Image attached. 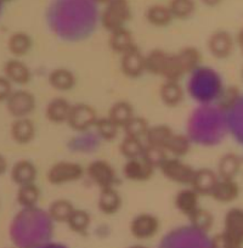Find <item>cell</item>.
I'll list each match as a JSON object with an SVG mask.
<instances>
[{
    "mask_svg": "<svg viewBox=\"0 0 243 248\" xmlns=\"http://www.w3.org/2000/svg\"><path fill=\"white\" fill-rule=\"evenodd\" d=\"M8 168H9L8 159H6V157L4 156L3 154H0V176L4 175V174L8 171Z\"/></svg>",
    "mask_w": 243,
    "mask_h": 248,
    "instance_id": "49",
    "label": "cell"
},
{
    "mask_svg": "<svg viewBox=\"0 0 243 248\" xmlns=\"http://www.w3.org/2000/svg\"><path fill=\"white\" fill-rule=\"evenodd\" d=\"M159 169L168 180L181 184V185L190 186H191L192 179H194L195 171H196V169L181 161L179 157H173V158L168 157Z\"/></svg>",
    "mask_w": 243,
    "mask_h": 248,
    "instance_id": "10",
    "label": "cell"
},
{
    "mask_svg": "<svg viewBox=\"0 0 243 248\" xmlns=\"http://www.w3.org/2000/svg\"><path fill=\"white\" fill-rule=\"evenodd\" d=\"M231 248H243L242 246H233V247H231Z\"/></svg>",
    "mask_w": 243,
    "mask_h": 248,
    "instance_id": "55",
    "label": "cell"
},
{
    "mask_svg": "<svg viewBox=\"0 0 243 248\" xmlns=\"http://www.w3.org/2000/svg\"><path fill=\"white\" fill-rule=\"evenodd\" d=\"M233 246L235 245L228 240V237L224 232L216 233L213 237H211L212 248H231L233 247Z\"/></svg>",
    "mask_w": 243,
    "mask_h": 248,
    "instance_id": "48",
    "label": "cell"
},
{
    "mask_svg": "<svg viewBox=\"0 0 243 248\" xmlns=\"http://www.w3.org/2000/svg\"><path fill=\"white\" fill-rule=\"evenodd\" d=\"M84 175V168L79 163L61 161L52 164L47 171V180L52 185H63L79 180Z\"/></svg>",
    "mask_w": 243,
    "mask_h": 248,
    "instance_id": "8",
    "label": "cell"
},
{
    "mask_svg": "<svg viewBox=\"0 0 243 248\" xmlns=\"http://www.w3.org/2000/svg\"><path fill=\"white\" fill-rule=\"evenodd\" d=\"M142 157H144L153 168H161V166L164 163V161L168 158V151L166 150V147L146 144Z\"/></svg>",
    "mask_w": 243,
    "mask_h": 248,
    "instance_id": "43",
    "label": "cell"
},
{
    "mask_svg": "<svg viewBox=\"0 0 243 248\" xmlns=\"http://www.w3.org/2000/svg\"><path fill=\"white\" fill-rule=\"evenodd\" d=\"M132 17V9L128 0H109L105 4V9L101 13L100 22L109 33L119 28L125 27Z\"/></svg>",
    "mask_w": 243,
    "mask_h": 248,
    "instance_id": "7",
    "label": "cell"
},
{
    "mask_svg": "<svg viewBox=\"0 0 243 248\" xmlns=\"http://www.w3.org/2000/svg\"><path fill=\"white\" fill-rule=\"evenodd\" d=\"M75 209L73 204L68 200L60 199L50 204L47 213L55 223H67Z\"/></svg>",
    "mask_w": 243,
    "mask_h": 248,
    "instance_id": "36",
    "label": "cell"
},
{
    "mask_svg": "<svg viewBox=\"0 0 243 248\" xmlns=\"http://www.w3.org/2000/svg\"><path fill=\"white\" fill-rule=\"evenodd\" d=\"M173 133V129L168 127V125H166V124H158V125L150 127L149 132H147L146 137H145L146 144L166 147L167 142L170 139Z\"/></svg>",
    "mask_w": 243,
    "mask_h": 248,
    "instance_id": "38",
    "label": "cell"
},
{
    "mask_svg": "<svg viewBox=\"0 0 243 248\" xmlns=\"http://www.w3.org/2000/svg\"><path fill=\"white\" fill-rule=\"evenodd\" d=\"M87 174L92 183L96 184L100 189L114 187L117 183V174L113 167L104 159L92 161L88 166Z\"/></svg>",
    "mask_w": 243,
    "mask_h": 248,
    "instance_id": "11",
    "label": "cell"
},
{
    "mask_svg": "<svg viewBox=\"0 0 243 248\" xmlns=\"http://www.w3.org/2000/svg\"><path fill=\"white\" fill-rule=\"evenodd\" d=\"M223 232L235 246H243V209L235 207L226 212Z\"/></svg>",
    "mask_w": 243,
    "mask_h": 248,
    "instance_id": "14",
    "label": "cell"
},
{
    "mask_svg": "<svg viewBox=\"0 0 243 248\" xmlns=\"http://www.w3.org/2000/svg\"><path fill=\"white\" fill-rule=\"evenodd\" d=\"M123 129H124L125 135H128V137H134L142 139V138L146 137L147 132H149L150 129V125L149 122L145 118L134 116L127 124H125V127L123 128Z\"/></svg>",
    "mask_w": 243,
    "mask_h": 248,
    "instance_id": "44",
    "label": "cell"
},
{
    "mask_svg": "<svg viewBox=\"0 0 243 248\" xmlns=\"http://www.w3.org/2000/svg\"><path fill=\"white\" fill-rule=\"evenodd\" d=\"M236 39L228 31H216L209 37L208 50L216 59H226L230 56L235 49Z\"/></svg>",
    "mask_w": 243,
    "mask_h": 248,
    "instance_id": "15",
    "label": "cell"
},
{
    "mask_svg": "<svg viewBox=\"0 0 243 248\" xmlns=\"http://www.w3.org/2000/svg\"><path fill=\"white\" fill-rule=\"evenodd\" d=\"M6 248H21V247H18V246H15V247H6Z\"/></svg>",
    "mask_w": 243,
    "mask_h": 248,
    "instance_id": "56",
    "label": "cell"
},
{
    "mask_svg": "<svg viewBox=\"0 0 243 248\" xmlns=\"http://www.w3.org/2000/svg\"><path fill=\"white\" fill-rule=\"evenodd\" d=\"M240 186L235 179H219L211 196L220 203H230L240 196Z\"/></svg>",
    "mask_w": 243,
    "mask_h": 248,
    "instance_id": "23",
    "label": "cell"
},
{
    "mask_svg": "<svg viewBox=\"0 0 243 248\" xmlns=\"http://www.w3.org/2000/svg\"><path fill=\"white\" fill-rule=\"evenodd\" d=\"M221 1H223V0H202V3H203L206 6H209V8L218 6Z\"/></svg>",
    "mask_w": 243,
    "mask_h": 248,
    "instance_id": "52",
    "label": "cell"
},
{
    "mask_svg": "<svg viewBox=\"0 0 243 248\" xmlns=\"http://www.w3.org/2000/svg\"><path fill=\"white\" fill-rule=\"evenodd\" d=\"M38 248H68V247L66 245H63V243L51 242V241H50V242L45 243V245L40 246V247H38Z\"/></svg>",
    "mask_w": 243,
    "mask_h": 248,
    "instance_id": "50",
    "label": "cell"
},
{
    "mask_svg": "<svg viewBox=\"0 0 243 248\" xmlns=\"http://www.w3.org/2000/svg\"><path fill=\"white\" fill-rule=\"evenodd\" d=\"M66 224L73 232L79 233V235H87L88 231H89L90 224H91V217L87 211L75 209Z\"/></svg>",
    "mask_w": 243,
    "mask_h": 248,
    "instance_id": "37",
    "label": "cell"
},
{
    "mask_svg": "<svg viewBox=\"0 0 243 248\" xmlns=\"http://www.w3.org/2000/svg\"><path fill=\"white\" fill-rule=\"evenodd\" d=\"M97 207L100 212L106 216L116 214L122 207V197L114 187L101 189L97 200Z\"/></svg>",
    "mask_w": 243,
    "mask_h": 248,
    "instance_id": "26",
    "label": "cell"
},
{
    "mask_svg": "<svg viewBox=\"0 0 243 248\" xmlns=\"http://www.w3.org/2000/svg\"><path fill=\"white\" fill-rule=\"evenodd\" d=\"M242 77H243V73H242Z\"/></svg>",
    "mask_w": 243,
    "mask_h": 248,
    "instance_id": "58",
    "label": "cell"
},
{
    "mask_svg": "<svg viewBox=\"0 0 243 248\" xmlns=\"http://www.w3.org/2000/svg\"><path fill=\"white\" fill-rule=\"evenodd\" d=\"M17 220H15L14 232L21 248H38L50 242L54 235V224L47 211L38 207L22 208Z\"/></svg>",
    "mask_w": 243,
    "mask_h": 248,
    "instance_id": "3",
    "label": "cell"
},
{
    "mask_svg": "<svg viewBox=\"0 0 243 248\" xmlns=\"http://www.w3.org/2000/svg\"><path fill=\"white\" fill-rule=\"evenodd\" d=\"M49 84L59 92H68L76 85V76L67 68H56L50 72Z\"/></svg>",
    "mask_w": 243,
    "mask_h": 248,
    "instance_id": "29",
    "label": "cell"
},
{
    "mask_svg": "<svg viewBox=\"0 0 243 248\" xmlns=\"http://www.w3.org/2000/svg\"><path fill=\"white\" fill-rule=\"evenodd\" d=\"M13 92V83L4 75L0 76V102H6Z\"/></svg>",
    "mask_w": 243,
    "mask_h": 248,
    "instance_id": "47",
    "label": "cell"
},
{
    "mask_svg": "<svg viewBox=\"0 0 243 248\" xmlns=\"http://www.w3.org/2000/svg\"><path fill=\"white\" fill-rule=\"evenodd\" d=\"M220 176L218 173L208 168L197 169L192 179L191 187L196 190L201 196H211L214 187L218 184Z\"/></svg>",
    "mask_w": 243,
    "mask_h": 248,
    "instance_id": "20",
    "label": "cell"
},
{
    "mask_svg": "<svg viewBox=\"0 0 243 248\" xmlns=\"http://www.w3.org/2000/svg\"><path fill=\"white\" fill-rule=\"evenodd\" d=\"M11 139L18 145H27L35 137V125L28 117L15 118L10 127Z\"/></svg>",
    "mask_w": 243,
    "mask_h": 248,
    "instance_id": "21",
    "label": "cell"
},
{
    "mask_svg": "<svg viewBox=\"0 0 243 248\" xmlns=\"http://www.w3.org/2000/svg\"><path fill=\"white\" fill-rule=\"evenodd\" d=\"M236 44L240 46L241 51H242L243 54V28L237 33V35H236Z\"/></svg>",
    "mask_w": 243,
    "mask_h": 248,
    "instance_id": "51",
    "label": "cell"
},
{
    "mask_svg": "<svg viewBox=\"0 0 243 248\" xmlns=\"http://www.w3.org/2000/svg\"><path fill=\"white\" fill-rule=\"evenodd\" d=\"M72 105L63 97H55L47 104L45 108V117L47 121L55 124L67 123V119L70 117Z\"/></svg>",
    "mask_w": 243,
    "mask_h": 248,
    "instance_id": "24",
    "label": "cell"
},
{
    "mask_svg": "<svg viewBox=\"0 0 243 248\" xmlns=\"http://www.w3.org/2000/svg\"><path fill=\"white\" fill-rule=\"evenodd\" d=\"M0 1H10V0H0Z\"/></svg>",
    "mask_w": 243,
    "mask_h": 248,
    "instance_id": "57",
    "label": "cell"
},
{
    "mask_svg": "<svg viewBox=\"0 0 243 248\" xmlns=\"http://www.w3.org/2000/svg\"><path fill=\"white\" fill-rule=\"evenodd\" d=\"M108 117L119 128H124L125 124L134 117V109L127 101H118L108 111Z\"/></svg>",
    "mask_w": 243,
    "mask_h": 248,
    "instance_id": "33",
    "label": "cell"
},
{
    "mask_svg": "<svg viewBox=\"0 0 243 248\" xmlns=\"http://www.w3.org/2000/svg\"><path fill=\"white\" fill-rule=\"evenodd\" d=\"M240 99H241V92L238 90V88L235 87V85H231V87L224 88L220 96H219L218 101H216V105L228 113V112L230 111L236 104H237Z\"/></svg>",
    "mask_w": 243,
    "mask_h": 248,
    "instance_id": "45",
    "label": "cell"
},
{
    "mask_svg": "<svg viewBox=\"0 0 243 248\" xmlns=\"http://www.w3.org/2000/svg\"><path fill=\"white\" fill-rule=\"evenodd\" d=\"M40 199V190L35 183L27 184V185L18 186L17 194H16V200L17 203L22 208H33L37 207L38 202Z\"/></svg>",
    "mask_w": 243,
    "mask_h": 248,
    "instance_id": "34",
    "label": "cell"
},
{
    "mask_svg": "<svg viewBox=\"0 0 243 248\" xmlns=\"http://www.w3.org/2000/svg\"><path fill=\"white\" fill-rule=\"evenodd\" d=\"M158 248H212L208 233L194 226H179L163 236Z\"/></svg>",
    "mask_w": 243,
    "mask_h": 248,
    "instance_id": "6",
    "label": "cell"
},
{
    "mask_svg": "<svg viewBox=\"0 0 243 248\" xmlns=\"http://www.w3.org/2000/svg\"><path fill=\"white\" fill-rule=\"evenodd\" d=\"M4 76L13 84L25 85L32 79V72L30 67L18 59H10L5 62L3 68Z\"/></svg>",
    "mask_w": 243,
    "mask_h": 248,
    "instance_id": "19",
    "label": "cell"
},
{
    "mask_svg": "<svg viewBox=\"0 0 243 248\" xmlns=\"http://www.w3.org/2000/svg\"><path fill=\"white\" fill-rule=\"evenodd\" d=\"M37 175V167L28 159H20L11 167L10 178L17 186L35 183Z\"/></svg>",
    "mask_w": 243,
    "mask_h": 248,
    "instance_id": "22",
    "label": "cell"
},
{
    "mask_svg": "<svg viewBox=\"0 0 243 248\" xmlns=\"http://www.w3.org/2000/svg\"><path fill=\"white\" fill-rule=\"evenodd\" d=\"M108 45L114 52L121 55L125 54L130 49L137 46L134 42V38H133V34L125 27L119 28V30L109 33Z\"/></svg>",
    "mask_w": 243,
    "mask_h": 248,
    "instance_id": "27",
    "label": "cell"
},
{
    "mask_svg": "<svg viewBox=\"0 0 243 248\" xmlns=\"http://www.w3.org/2000/svg\"><path fill=\"white\" fill-rule=\"evenodd\" d=\"M186 130L192 144L215 146L223 141L228 130V113L216 104L198 105L190 113Z\"/></svg>",
    "mask_w": 243,
    "mask_h": 248,
    "instance_id": "2",
    "label": "cell"
},
{
    "mask_svg": "<svg viewBox=\"0 0 243 248\" xmlns=\"http://www.w3.org/2000/svg\"><path fill=\"white\" fill-rule=\"evenodd\" d=\"M145 146H146V144H144L139 138L125 135L123 141L119 145V151L127 159L139 158V157H142V155H144Z\"/></svg>",
    "mask_w": 243,
    "mask_h": 248,
    "instance_id": "40",
    "label": "cell"
},
{
    "mask_svg": "<svg viewBox=\"0 0 243 248\" xmlns=\"http://www.w3.org/2000/svg\"><path fill=\"white\" fill-rule=\"evenodd\" d=\"M146 20L150 25L156 27H166L173 21V14H171L169 6L154 4L146 10Z\"/></svg>",
    "mask_w": 243,
    "mask_h": 248,
    "instance_id": "31",
    "label": "cell"
},
{
    "mask_svg": "<svg viewBox=\"0 0 243 248\" xmlns=\"http://www.w3.org/2000/svg\"><path fill=\"white\" fill-rule=\"evenodd\" d=\"M189 220H190V225L194 226L195 229L199 231H203V232L208 233V231L212 230L214 225V217L213 214L211 213L207 209L198 208L192 214H190L189 217Z\"/></svg>",
    "mask_w": 243,
    "mask_h": 248,
    "instance_id": "41",
    "label": "cell"
},
{
    "mask_svg": "<svg viewBox=\"0 0 243 248\" xmlns=\"http://www.w3.org/2000/svg\"><path fill=\"white\" fill-rule=\"evenodd\" d=\"M199 196H201V195H199L196 190L192 189V187L180 190V191L176 194L175 200H174V204H175L176 209H178L180 213L189 217L190 214L194 213V212L199 207Z\"/></svg>",
    "mask_w": 243,
    "mask_h": 248,
    "instance_id": "25",
    "label": "cell"
},
{
    "mask_svg": "<svg viewBox=\"0 0 243 248\" xmlns=\"http://www.w3.org/2000/svg\"><path fill=\"white\" fill-rule=\"evenodd\" d=\"M8 50L15 57H22L30 51L33 46V40L26 32H15L9 37Z\"/></svg>",
    "mask_w": 243,
    "mask_h": 248,
    "instance_id": "28",
    "label": "cell"
},
{
    "mask_svg": "<svg viewBox=\"0 0 243 248\" xmlns=\"http://www.w3.org/2000/svg\"><path fill=\"white\" fill-rule=\"evenodd\" d=\"M119 127L116 125L108 117L106 118H99L95 124V130L101 137L104 141H111L118 134Z\"/></svg>",
    "mask_w": 243,
    "mask_h": 248,
    "instance_id": "46",
    "label": "cell"
},
{
    "mask_svg": "<svg viewBox=\"0 0 243 248\" xmlns=\"http://www.w3.org/2000/svg\"><path fill=\"white\" fill-rule=\"evenodd\" d=\"M101 137L97 134L96 130H85L79 132L76 137L68 141L67 146L72 152L78 154H91L95 152L101 145Z\"/></svg>",
    "mask_w": 243,
    "mask_h": 248,
    "instance_id": "16",
    "label": "cell"
},
{
    "mask_svg": "<svg viewBox=\"0 0 243 248\" xmlns=\"http://www.w3.org/2000/svg\"><path fill=\"white\" fill-rule=\"evenodd\" d=\"M223 90L221 76L212 67L199 65L189 73L186 92L198 105L216 104Z\"/></svg>",
    "mask_w": 243,
    "mask_h": 248,
    "instance_id": "4",
    "label": "cell"
},
{
    "mask_svg": "<svg viewBox=\"0 0 243 248\" xmlns=\"http://www.w3.org/2000/svg\"><path fill=\"white\" fill-rule=\"evenodd\" d=\"M159 226L161 224L156 216L150 213H141L133 218V220L130 221L129 229L133 237L140 241H145L154 237L158 233Z\"/></svg>",
    "mask_w": 243,
    "mask_h": 248,
    "instance_id": "12",
    "label": "cell"
},
{
    "mask_svg": "<svg viewBox=\"0 0 243 248\" xmlns=\"http://www.w3.org/2000/svg\"><path fill=\"white\" fill-rule=\"evenodd\" d=\"M161 99L167 106L175 107L184 100L185 92L179 82L175 80H166L161 87Z\"/></svg>",
    "mask_w": 243,
    "mask_h": 248,
    "instance_id": "30",
    "label": "cell"
},
{
    "mask_svg": "<svg viewBox=\"0 0 243 248\" xmlns=\"http://www.w3.org/2000/svg\"><path fill=\"white\" fill-rule=\"evenodd\" d=\"M101 18L94 0H52L46 20L50 30L66 42H82L96 31Z\"/></svg>",
    "mask_w": 243,
    "mask_h": 248,
    "instance_id": "1",
    "label": "cell"
},
{
    "mask_svg": "<svg viewBox=\"0 0 243 248\" xmlns=\"http://www.w3.org/2000/svg\"><path fill=\"white\" fill-rule=\"evenodd\" d=\"M127 248H150V247H147V246H144V245H132Z\"/></svg>",
    "mask_w": 243,
    "mask_h": 248,
    "instance_id": "53",
    "label": "cell"
},
{
    "mask_svg": "<svg viewBox=\"0 0 243 248\" xmlns=\"http://www.w3.org/2000/svg\"><path fill=\"white\" fill-rule=\"evenodd\" d=\"M168 55L169 54H167L166 51L161 49H154L147 55H145V65H146L147 72L162 76L164 67H166Z\"/></svg>",
    "mask_w": 243,
    "mask_h": 248,
    "instance_id": "39",
    "label": "cell"
},
{
    "mask_svg": "<svg viewBox=\"0 0 243 248\" xmlns=\"http://www.w3.org/2000/svg\"><path fill=\"white\" fill-rule=\"evenodd\" d=\"M122 71L127 77L137 78L146 71L145 65V55L140 51L137 46H134L122 55L121 60Z\"/></svg>",
    "mask_w": 243,
    "mask_h": 248,
    "instance_id": "17",
    "label": "cell"
},
{
    "mask_svg": "<svg viewBox=\"0 0 243 248\" xmlns=\"http://www.w3.org/2000/svg\"><path fill=\"white\" fill-rule=\"evenodd\" d=\"M96 111L91 106L85 104H77L72 106L67 123L77 133L90 130L97 122Z\"/></svg>",
    "mask_w": 243,
    "mask_h": 248,
    "instance_id": "13",
    "label": "cell"
},
{
    "mask_svg": "<svg viewBox=\"0 0 243 248\" xmlns=\"http://www.w3.org/2000/svg\"><path fill=\"white\" fill-rule=\"evenodd\" d=\"M192 141L187 134H178L173 133L170 139L168 140L166 145V150L168 154H171L174 157H182L186 154H189L191 149Z\"/></svg>",
    "mask_w": 243,
    "mask_h": 248,
    "instance_id": "35",
    "label": "cell"
},
{
    "mask_svg": "<svg viewBox=\"0 0 243 248\" xmlns=\"http://www.w3.org/2000/svg\"><path fill=\"white\" fill-rule=\"evenodd\" d=\"M202 62V55L196 47L186 46L175 54H169L167 59L163 76L166 80L179 82L184 76L189 75Z\"/></svg>",
    "mask_w": 243,
    "mask_h": 248,
    "instance_id": "5",
    "label": "cell"
},
{
    "mask_svg": "<svg viewBox=\"0 0 243 248\" xmlns=\"http://www.w3.org/2000/svg\"><path fill=\"white\" fill-rule=\"evenodd\" d=\"M94 1L97 4V5H100V4H104V5H105V4L108 3L109 0H94Z\"/></svg>",
    "mask_w": 243,
    "mask_h": 248,
    "instance_id": "54",
    "label": "cell"
},
{
    "mask_svg": "<svg viewBox=\"0 0 243 248\" xmlns=\"http://www.w3.org/2000/svg\"><path fill=\"white\" fill-rule=\"evenodd\" d=\"M168 6L173 14V17L178 20H186L191 17L196 10L195 0H170Z\"/></svg>",
    "mask_w": 243,
    "mask_h": 248,
    "instance_id": "42",
    "label": "cell"
},
{
    "mask_svg": "<svg viewBox=\"0 0 243 248\" xmlns=\"http://www.w3.org/2000/svg\"><path fill=\"white\" fill-rule=\"evenodd\" d=\"M154 168L144 158H132L125 162L123 167V175L128 180L133 181H147L153 175Z\"/></svg>",
    "mask_w": 243,
    "mask_h": 248,
    "instance_id": "18",
    "label": "cell"
},
{
    "mask_svg": "<svg viewBox=\"0 0 243 248\" xmlns=\"http://www.w3.org/2000/svg\"><path fill=\"white\" fill-rule=\"evenodd\" d=\"M242 167V158L236 154H226L218 164V175L223 179H235Z\"/></svg>",
    "mask_w": 243,
    "mask_h": 248,
    "instance_id": "32",
    "label": "cell"
},
{
    "mask_svg": "<svg viewBox=\"0 0 243 248\" xmlns=\"http://www.w3.org/2000/svg\"><path fill=\"white\" fill-rule=\"evenodd\" d=\"M6 111L14 118H23L32 114L37 106L34 95L28 90H14L13 94L6 100Z\"/></svg>",
    "mask_w": 243,
    "mask_h": 248,
    "instance_id": "9",
    "label": "cell"
}]
</instances>
